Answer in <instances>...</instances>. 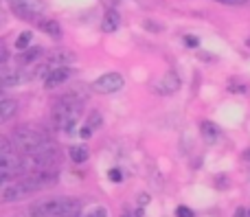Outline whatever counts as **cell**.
Here are the masks:
<instances>
[{
  "label": "cell",
  "instance_id": "obj_1",
  "mask_svg": "<svg viewBox=\"0 0 250 217\" xmlns=\"http://www.w3.org/2000/svg\"><path fill=\"white\" fill-rule=\"evenodd\" d=\"M79 117H82V99H77L75 92H66L53 105V125L62 132H73Z\"/></svg>",
  "mask_w": 250,
  "mask_h": 217
},
{
  "label": "cell",
  "instance_id": "obj_2",
  "mask_svg": "<svg viewBox=\"0 0 250 217\" xmlns=\"http://www.w3.org/2000/svg\"><path fill=\"white\" fill-rule=\"evenodd\" d=\"M83 206L73 197H53V200H40L29 209L31 217H82Z\"/></svg>",
  "mask_w": 250,
  "mask_h": 217
},
{
  "label": "cell",
  "instance_id": "obj_3",
  "mask_svg": "<svg viewBox=\"0 0 250 217\" xmlns=\"http://www.w3.org/2000/svg\"><path fill=\"white\" fill-rule=\"evenodd\" d=\"M9 138L13 143V149L18 154H24V156H33L46 145H51L48 143V134L44 130H40V127H20Z\"/></svg>",
  "mask_w": 250,
  "mask_h": 217
},
{
  "label": "cell",
  "instance_id": "obj_4",
  "mask_svg": "<svg viewBox=\"0 0 250 217\" xmlns=\"http://www.w3.org/2000/svg\"><path fill=\"white\" fill-rule=\"evenodd\" d=\"M38 191H42V187H40L38 180H33L31 176H24V178L16 180V182L4 184V189H2V202H4V204L20 202V200H24V197L33 196V193H38Z\"/></svg>",
  "mask_w": 250,
  "mask_h": 217
},
{
  "label": "cell",
  "instance_id": "obj_5",
  "mask_svg": "<svg viewBox=\"0 0 250 217\" xmlns=\"http://www.w3.org/2000/svg\"><path fill=\"white\" fill-rule=\"evenodd\" d=\"M62 160V154L57 145H46L44 149H40L38 154L29 156V165L26 171H48V169H57Z\"/></svg>",
  "mask_w": 250,
  "mask_h": 217
},
{
  "label": "cell",
  "instance_id": "obj_6",
  "mask_svg": "<svg viewBox=\"0 0 250 217\" xmlns=\"http://www.w3.org/2000/svg\"><path fill=\"white\" fill-rule=\"evenodd\" d=\"M26 171V162L20 158L18 152H2L0 154V180L4 184L11 182V178L18 180V176H22Z\"/></svg>",
  "mask_w": 250,
  "mask_h": 217
},
{
  "label": "cell",
  "instance_id": "obj_7",
  "mask_svg": "<svg viewBox=\"0 0 250 217\" xmlns=\"http://www.w3.org/2000/svg\"><path fill=\"white\" fill-rule=\"evenodd\" d=\"M7 4L16 16L24 18V20H38L46 9L42 0H7Z\"/></svg>",
  "mask_w": 250,
  "mask_h": 217
},
{
  "label": "cell",
  "instance_id": "obj_8",
  "mask_svg": "<svg viewBox=\"0 0 250 217\" xmlns=\"http://www.w3.org/2000/svg\"><path fill=\"white\" fill-rule=\"evenodd\" d=\"M97 92H104V95H112V92H119L123 88V77L119 73H105L92 83Z\"/></svg>",
  "mask_w": 250,
  "mask_h": 217
},
{
  "label": "cell",
  "instance_id": "obj_9",
  "mask_svg": "<svg viewBox=\"0 0 250 217\" xmlns=\"http://www.w3.org/2000/svg\"><path fill=\"white\" fill-rule=\"evenodd\" d=\"M73 61H75V53L73 51L57 48V51L48 53V57H46V61H44V64H46L51 70H55V68H68Z\"/></svg>",
  "mask_w": 250,
  "mask_h": 217
},
{
  "label": "cell",
  "instance_id": "obj_10",
  "mask_svg": "<svg viewBox=\"0 0 250 217\" xmlns=\"http://www.w3.org/2000/svg\"><path fill=\"white\" fill-rule=\"evenodd\" d=\"M178 88H180V77H178L176 73H167L156 81L154 90L158 92V95H173Z\"/></svg>",
  "mask_w": 250,
  "mask_h": 217
},
{
  "label": "cell",
  "instance_id": "obj_11",
  "mask_svg": "<svg viewBox=\"0 0 250 217\" xmlns=\"http://www.w3.org/2000/svg\"><path fill=\"white\" fill-rule=\"evenodd\" d=\"M24 79L26 77L18 68H7V66H2V70H0V86L2 88H13V86H18V83H22Z\"/></svg>",
  "mask_w": 250,
  "mask_h": 217
},
{
  "label": "cell",
  "instance_id": "obj_12",
  "mask_svg": "<svg viewBox=\"0 0 250 217\" xmlns=\"http://www.w3.org/2000/svg\"><path fill=\"white\" fill-rule=\"evenodd\" d=\"M101 123H104V118H101V112L99 110H95V112H90L88 114V121H86V125L82 127V138H90L92 134H95V130H99L101 127Z\"/></svg>",
  "mask_w": 250,
  "mask_h": 217
},
{
  "label": "cell",
  "instance_id": "obj_13",
  "mask_svg": "<svg viewBox=\"0 0 250 217\" xmlns=\"http://www.w3.org/2000/svg\"><path fill=\"white\" fill-rule=\"evenodd\" d=\"M68 77H70V68H55V70L48 73L46 79H44V86L46 88H57L60 83L68 81Z\"/></svg>",
  "mask_w": 250,
  "mask_h": 217
},
{
  "label": "cell",
  "instance_id": "obj_14",
  "mask_svg": "<svg viewBox=\"0 0 250 217\" xmlns=\"http://www.w3.org/2000/svg\"><path fill=\"white\" fill-rule=\"evenodd\" d=\"M200 132H202V138L207 140V143H217V138H220V127L215 125V123L211 121H202L200 123Z\"/></svg>",
  "mask_w": 250,
  "mask_h": 217
},
{
  "label": "cell",
  "instance_id": "obj_15",
  "mask_svg": "<svg viewBox=\"0 0 250 217\" xmlns=\"http://www.w3.org/2000/svg\"><path fill=\"white\" fill-rule=\"evenodd\" d=\"M119 24H121V16L117 11H105L104 20H101V31L104 33H114L119 29Z\"/></svg>",
  "mask_w": 250,
  "mask_h": 217
},
{
  "label": "cell",
  "instance_id": "obj_16",
  "mask_svg": "<svg viewBox=\"0 0 250 217\" xmlns=\"http://www.w3.org/2000/svg\"><path fill=\"white\" fill-rule=\"evenodd\" d=\"M18 112V101L13 99H2L0 101V123H7L9 118H13Z\"/></svg>",
  "mask_w": 250,
  "mask_h": 217
},
{
  "label": "cell",
  "instance_id": "obj_17",
  "mask_svg": "<svg viewBox=\"0 0 250 217\" xmlns=\"http://www.w3.org/2000/svg\"><path fill=\"white\" fill-rule=\"evenodd\" d=\"M70 160L77 162V165L86 162L88 160V147H83V145H70Z\"/></svg>",
  "mask_w": 250,
  "mask_h": 217
},
{
  "label": "cell",
  "instance_id": "obj_18",
  "mask_svg": "<svg viewBox=\"0 0 250 217\" xmlns=\"http://www.w3.org/2000/svg\"><path fill=\"white\" fill-rule=\"evenodd\" d=\"M40 55H42V48H26L18 59H20V64H31V61H35Z\"/></svg>",
  "mask_w": 250,
  "mask_h": 217
},
{
  "label": "cell",
  "instance_id": "obj_19",
  "mask_svg": "<svg viewBox=\"0 0 250 217\" xmlns=\"http://www.w3.org/2000/svg\"><path fill=\"white\" fill-rule=\"evenodd\" d=\"M40 29L44 31V33H48V35H60L62 31H60V24H57L55 20H46V22H40Z\"/></svg>",
  "mask_w": 250,
  "mask_h": 217
},
{
  "label": "cell",
  "instance_id": "obj_20",
  "mask_svg": "<svg viewBox=\"0 0 250 217\" xmlns=\"http://www.w3.org/2000/svg\"><path fill=\"white\" fill-rule=\"evenodd\" d=\"M82 217H108V213H105V209H104V206H99V204H92L88 211H83Z\"/></svg>",
  "mask_w": 250,
  "mask_h": 217
},
{
  "label": "cell",
  "instance_id": "obj_21",
  "mask_svg": "<svg viewBox=\"0 0 250 217\" xmlns=\"http://www.w3.org/2000/svg\"><path fill=\"white\" fill-rule=\"evenodd\" d=\"M29 42H31V33H29V31H24V33L18 35L16 48H18V51H26V48H29Z\"/></svg>",
  "mask_w": 250,
  "mask_h": 217
},
{
  "label": "cell",
  "instance_id": "obj_22",
  "mask_svg": "<svg viewBox=\"0 0 250 217\" xmlns=\"http://www.w3.org/2000/svg\"><path fill=\"white\" fill-rule=\"evenodd\" d=\"M176 217H195V213L189 209V206H178V209H176Z\"/></svg>",
  "mask_w": 250,
  "mask_h": 217
},
{
  "label": "cell",
  "instance_id": "obj_23",
  "mask_svg": "<svg viewBox=\"0 0 250 217\" xmlns=\"http://www.w3.org/2000/svg\"><path fill=\"white\" fill-rule=\"evenodd\" d=\"M185 44H187L189 48H198V46H200V39L195 38V35H187V38H185Z\"/></svg>",
  "mask_w": 250,
  "mask_h": 217
},
{
  "label": "cell",
  "instance_id": "obj_24",
  "mask_svg": "<svg viewBox=\"0 0 250 217\" xmlns=\"http://www.w3.org/2000/svg\"><path fill=\"white\" fill-rule=\"evenodd\" d=\"M7 61H9V51H7V46L2 44V46H0V64L4 66Z\"/></svg>",
  "mask_w": 250,
  "mask_h": 217
},
{
  "label": "cell",
  "instance_id": "obj_25",
  "mask_svg": "<svg viewBox=\"0 0 250 217\" xmlns=\"http://www.w3.org/2000/svg\"><path fill=\"white\" fill-rule=\"evenodd\" d=\"M110 180H112V182H121L123 180V174L119 169H110Z\"/></svg>",
  "mask_w": 250,
  "mask_h": 217
},
{
  "label": "cell",
  "instance_id": "obj_26",
  "mask_svg": "<svg viewBox=\"0 0 250 217\" xmlns=\"http://www.w3.org/2000/svg\"><path fill=\"white\" fill-rule=\"evenodd\" d=\"M217 2H222V4H246L248 0H217Z\"/></svg>",
  "mask_w": 250,
  "mask_h": 217
},
{
  "label": "cell",
  "instance_id": "obj_27",
  "mask_svg": "<svg viewBox=\"0 0 250 217\" xmlns=\"http://www.w3.org/2000/svg\"><path fill=\"white\" fill-rule=\"evenodd\" d=\"M145 26L151 29V31H160V26H154V22H145Z\"/></svg>",
  "mask_w": 250,
  "mask_h": 217
},
{
  "label": "cell",
  "instance_id": "obj_28",
  "mask_svg": "<svg viewBox=\"0 0 250 217\" xmlns=\"http://www.w3.org/2000/svg\"><path fill=\"white\" fill-rule=\"evenodd\" d=\"M248 217H250V211H248Z\"/></svg>",
  "mask_w": 250,
  "mask_h": 217
},
{
  "label": "cell",
  "instance_id": "obj_29",
  "mask_svg": "<svg viewBox=\"0 0 250 217\" xmlns=\"http://www.w3.org/2000/svg\"><path fill=\"white\" fill-rule=\"evenodd\" d=\"M123 217H127V215H123Z\"/></svg>",
  "mask_w": 250,
  "mask_h": 217
}]
</instances>
